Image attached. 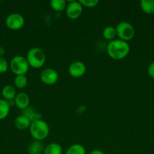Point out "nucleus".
Here are the masks:
<instances>
[{"label":"nucleus","mask_w":154,"mask_h":154,"mask_svg":"<svg viewBox=\"0 0 154 154\" xmlns=\"http://www.w3.org/2000/svg\"><path fill=\"white\" fill-rule=\"evenodd\" d=\"M107 54L115 60H120L125 58L130 52L128 43L120 39L110 41L107 46Z\"/></svg>","instance_id":"f257e3e1"},{"label":"nucleus","mask_w":154,"mask_h":154,"mask_svg":"<svg viewBox=\"0 0 154 154\" xmlns=\"http://www.w3.org/2000/svg\"><path fill=\"white\" fill-rule=\"evenodd\" d=\"M30 132L32 137L36 141H43L48 136L50 132L49 126L45 120H37L31 122Z\"/></svg>","instance_id":"f03ea898"},{"label":"nucleus","mask_w":154,"mask_h":154,"mask_svg":"<svg viewBox=\"0 0 154 154\" xmlns=\"http://www.w3.org/2000/svg\"><path fill=\"white\" fill-rule=\"evenodd\" d=\"M29 66L33 69H40L45 65L46 57L42 50L39 48H33L30 49L26 56Z\"/></svg>","instance_id":"7ed1b4c3"},{"label":"nucleus","mask_w":154,"mask_h":154,"mask_svg":"<svg viewBox=\"0 0 154 154\" xmlns=\"http://www.w3.org/2000/svg\"><path fill=\"white\" fill-rule=\"evenodd\" d=\"M11 72L15 75H25L29 70V63L26 57L23 56H15L11 59L9 64Z\"/></svg>","instance_id":"20e7f679"},{"label":"nucleus","mask_w":154,"mask_h":154,"mask_svg":"<svg viewBox=\"0 0 154 154\" xmlns=\"http://www.w3.org/2000/svg\"><path fill=\"white\" fill-rule=\"evenodd\" d=\"M116 35L120 40L128 42L134 38L135 30L132 24L127 21H122L119 23L116 26Z\"/></svg>","instance_id":"39448f33"},{"label":"nucleus","mask_w":154,"mask_h":154,"mask_svg":"<svg viewBox=\"0 0 154 154\" xmlns=\"http://www.w3.org/2000/svg\"><path fill=\"white\" fill-rule=\"evenodd\" d=\"M25 23L24 17L18 13L9 14L5 19V24L8 29L11 30H18L22 28Z\"/></svg>","instance_id":"423d86ee"},{"label":"nucleus","mask_w":154,"mask_h":154,"mask_svg":"<svg viewBox=\"0 0 154 154\" xmlns=\"http://www.w3.org/2000/svg\"><path fill=\"white\" fill-rule=\"evenodd\" d=\"M59 79V75L57 71L51 68H47V69L42 70L40 74V80L43 84L46 85H53L56 84Z\"/></svg>","instance_id":"0eeeda50"},{"label":"nucleus","mask_w":154,"mask_h":154,"mask_svg":"<svg viewBox=\"0 0 154 154\" xmlns=\"http://www.w3.org/2000/svg\"><path fill=\"white\" fill-rule=\"evenodd\" d=\"M83 6L79 1H71L67 4L66 8V16L71 20H76L82 13Z\"/></svg>","instance_id":"6e6552de"},{"label":"nucleus","mask_w":154,"mask_h":154,"mask_svg":"<svg viewBox=\"0 0 154 154\" xmlns=\"http://www.w3.org/2000/svg\"><path fill=\"white\" fill-rule=\"evenodd\" d=\"M69 75L73 78H78L83 76L86 72V66L82 62L75 61L71 63L68 68Z\"/></svg>","instance_id":"1a4fd4ad"},{"label":"nucleus","mask_w":154,"mask_h":154,"mask_svg":"<svg viewBox=\"0 0 154 154\" xmlns=\"http://www.w3.org/2000/svg\"><path fill=\"white\" fill-rule=\"evenodd\" d=\"M30 97H29L28 95L25 93H23V92L18 93L15 96L14 99V105L22 111L28 108L29 105H30Z\"/></svg>","instance_id":"9d476101"},{"label":"nucleus","mask_w":154,"mask_h":154,"mask_svg":"<svg viewBox=\"0 0 154 154\" xmlns=\"http://www.w3.org/2000/svg\"><path fill=\"white\" fill-rule=\"evenodd\" d=\"M31 121L24 115H20L14 120L15 127L20 130H25L30 128Z\"/></svg>","instance_id":"9b49d317"},{"label":"nucleus","mask_w":154,"mask_h":154,"mask_svg":"<svg viewBox=\"0 0 154 154\" xmlns=\"http://www.w3.org/2000/svg\"><path fill=\"white\" fill-rule=\"evenodd\" d=\"M16 95V90L11 85L5 86L2 90V96L3 99L8 101V102L14 100Z\"/></svg>","instance_id":"f8f14e48"},{"label":"nucleus","mask_w":154,"mask_h":154,"mask_svg":"<svg viewBox=\"0 0 154 154\" xmlns=\"http://www.w3.org/2000/svg\"><path fill=\"white\" fill-rule=\"evenodd\" d=\"M23 115L26 116L31 122L42 119V114L33 107H30L23 111Z\"/></svg>","instance_id":"ddd939ff"},{"label":"nucleus","mask_w":154,"mask_h":154,"mask_svg":"<svg viewBox=\"0 0 154 154\" xmlns=\"http://www.w3.org/2000/svg\"><path fill=\"white\" fill-rule=\"evenodd\" d=\"M63 150L58 143H50L44 148L43 154H62Z\"/></svg>","instance_id":"4468645a"},{"label":"nucleus","mask_w":154,"mask_h":154,"mask_svg":"<svg viewBox=\"0 0 154 154\" xmlns=\"http://www.w3.org/2000/svg\"><path fill=\"white\" fill-rule=\"evenodd\" d=\"M141 10L147 14H154V0H141L140 2Z\"/></svg>","instance_id":"2eb2a0df"},{"label":"nucleus","mask_w":154,"mask_h":154,"mask_svg":"<svg viewBox=\"0 0 154 154\" xmlns=\"http://www.w3.org/2000/svg\"><path fill=\"white\" fill-rule=\"evenodd\" d=\"M44 148L45 147H43V144L40 141L35 140L30 144L27 150H28L29 154H39L42 153V152L44 150Z\"/></svg>","instance_id":"dca6fc26"},{"label":"nucleus","mask_w":154,"mask_h":154,"mask_svg":"<svg viewBox=\"0 0 154 154\" xmlns=\"http://www.w3.org/2000/svg\"><path fill=\"white\" fill-rule=\"evenodd\" d=\"M11 106L8 102L5 99H0V120H4L8 117L10 112Z\"/></svg>","instance_id":"f3484780"},{"label":"nucleus","mask_w":154,"mask_h":154,"mask_svg":"<svg viewBox=\"0 0 154 154\" xmlns=\"http://www.w3.org/2000/svg\"><path fill=\"white\" fill-rule=\"evenodd\" d=\"M50 5L53 10L60 12L66 10L67 4L65 0H51L50 2Z\"/></svg>","instance_id":"a211bd4d"},{"label":"nucleus","mask_w":154,"mask_h":154,"mask_svg":"<svg viewBox=\"0 0 154 154\" xmlns=\"http://www.w3.org/2000/svg\"><path fill=\"white\" fill-rule=\"evenodd\" d=\"M66 154H86V150L82 144H74L68 147Z\"/></svg>","instance_id":"6ab92c4d"},{"label":"nucleus","mask_w":154,"mask_h":154,"mask_svg":"<svg viewBox=\"0 0 154 154\" xmlns=\"http://www.w3.org/2000/svg\"><path fill=\"white\" fill-rule=\"evenodd\" d=\"M103 36H104V38L107 39V40H114L115 37L116 36V27L111 26L105 27V28L104 29V30H103Z\"/></svg>","instance_id":"aec40b11"},{"label":"nucleus","mask_w":154,"mask_h":154,"mask_svg":"<svg viewBox=\"0 0 154 154\" xmlns=\"http://www.w3.org/2000/svg\"><path fill=\"white\" fill-rule=\"evenodd\" d=\"M28 80L26 75H17L14 80V84L15 87L19 89H24L27 87Z\"/></svg>","instance_id":"412c9836"},{"label":"nucleus","mask_w":154,"mask_h":154,"mask_svg":"<svg viewBox=\"0 0 154 154\" xmlns=\"http://www.w3.org/2000/svg\"><path fill=\"white\" fill-rule=\"evenodd\" d=\"M79 2L83 7L94 8L98 5L99 1L98 0H80Z\"/></svg>","instance_id":"4be33fe9"},{"label":"nucleus","mask_w":154,"mask_h":154,"mask_svg":"<svg viewBox=\"0 0 154 154\" xmlns=\"http://www.w3.org/2000/svg\"><path fill=\"white\" fill-rule=\"evenodd\" d=\"M9 65L7 60L3 57H0V74L5 73L8 71Z\"/></svg>","instance_id":"5701e85b"},{"label":"nucleus","mask_w":154,"mask_h":154,"mask_svg":"<svg viewBox=\"0 0 154 154\" xmlns=\"http://www.w3.org/2000/svg\"><path fill=\"white\" fill-rule=\"evenodd\" d=\"M147 73L151 78H154V61L152 62L147 67Z\"/></svg>","instance_id":"b1692460"},{"label":"nucleus","mask_w":154,"mask_h":154,"mask_svg":"<svg viewBox=\"0 0 154 154\" xmlns=\"http://www.w3.org/2000/svg\"><path fill=\"white\" fill-rule=\"evenodd\" d=\"M89 154H104V152L101 151V150H92L91 152Z\"/></svg>","instance_id":"393cba45"},{"label":"nucleus","mask_w":154,"mask_h":154,"mask_svg":"<svg viewBox=\"0 0 154 154\" xmlns=\"http://www.w3.org/2000/svg\"><path fill=\"white\" fill-rule=\"evenodd\" d=\"M5 54V51L2 47H0V57H2Z\"/></svg>","instance_id":"a878e982"},{"label":"nucleus","mask_w":154,"mask_h":154,"mask_svg":"<svg viewBox=\"0 0 154 154\" xmlns=\"http://www.w3.org/2000/svg\"><path fill=\"white\" fill-rule=\"evenodd\" d=\"M0 3H1V1H0Z\"/></svg>","instance_id":"bb28decb"},{"label":"nucleus","mask_w":154,"mask_h":154,"mask_svg":"<svg viewBox=\"0 0 154 154\" xmlns=\"http://www.w3.org/2000/svg\"><path fill=\"white\" fill-rule=\"evenodd\" d=\"M39 154H42V153H39Z\"/></svg>","instance_id":"cd10ccee"}]
</instances>
